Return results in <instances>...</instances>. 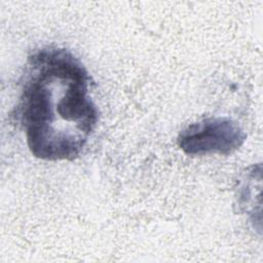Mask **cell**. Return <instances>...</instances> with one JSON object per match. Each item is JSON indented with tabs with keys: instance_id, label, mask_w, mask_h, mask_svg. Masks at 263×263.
<instances>
[{
	"instance_id": "obj_2",
	"label": "cell",
	"mask_w": 263,
	"mask_h": 263,
	"mask_svg": "<svg viewBox=\"0 0 263 263\" xmlns=\"http://www.w3.org/2000/svg\"><path fill=\"white\" fill-rule=\"evenodd\" d=\"M247 139L240 124L228 116L206 117L183 128L177 138L179 148L189 156L229 155Z\"/></svg>"
},
{
	"instance_id": "obj_1",
	"label": "cell",
	"mask_w": 263,
	"mask_h": 263,
	"mask_svg": "<svg viewBox=\"0 0 263 263\" xmlns=\"http://www.w3.org/2000/svg\"><path fill=\"white\" fill-rule=\"evenodd\" d=\"M92 80L70 50L43 46L28 55L14 117L28 149L47 161L77 158L99 122Z\"/></svg>"
}]
</instances>
